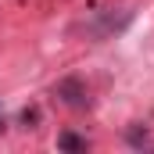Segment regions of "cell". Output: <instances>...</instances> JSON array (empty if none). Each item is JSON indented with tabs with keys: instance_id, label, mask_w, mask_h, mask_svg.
<instances>
[{
	"instance_id": "obj_1",
	"label": "cell",
	"mask_w": 154,
	"mask_h": 154,
	"mask_svg": "<svg viewBox=\"0 0 154 154\" xmlns=\"http://www.w3.org/2000/svg\"><path fill=\"white\" fill-rule=\"evenodd\" d=\"M54 93L61 97V104H68V108H75V111H86V108L93 104V100H90V86L79 75H65L54 86Z\"/></svg>"
},
{
	"instance_id": "obj_2",
	"label": "cell",
	"mask_w": 154,
	"mask_h": 154,
	"mask_svg": "<svg viewBox=\"0 0 154 154\" xmlns=\"http://www.w3.org/2000/svg\"><path fill=\"white\" fill-rule=\"evenodd\" d=\"M57 151H90V140L75 133H57Z\"/></svg>"
},
{
	"instance_id": "obj_3",
	"label": "cell",
	"mask_w": 154,
	"mask_h": 154,
	"mask_svg": "<svg viewBox=\"0 0 154 154\" xmlns=\"http://www.w3.org/2000/svg\"><path fill=\"white\" fill-rule=\"evenodd\" d=\"M129 143H133V147H154L143 125H133V129H129Z\"/></svg>"
}]
</instances>
